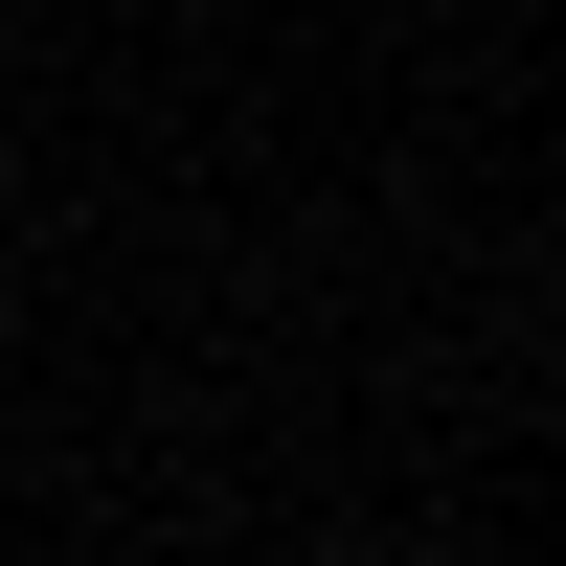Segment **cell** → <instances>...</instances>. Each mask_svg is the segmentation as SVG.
Masks as SVG:
<instances>
[]
</instances>
